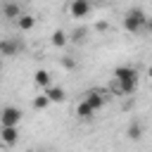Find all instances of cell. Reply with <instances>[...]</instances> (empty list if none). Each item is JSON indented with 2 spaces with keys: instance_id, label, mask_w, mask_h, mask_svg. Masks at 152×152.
<instances>
[{
  "instance_id": "6da1fadb",
  "label": "cell",
  "mask_w": 152,
  "mask_h": 152,
  "mask_svg": "<svg viewBox=\"0 0 152 152\" xmlns=\"http://www.w3.org/2000/svg\"><path fill=\"white\" fill-rule=\"evenodd\" d=\"M114 83H112V90L116 95H133L135 88H138V71L135 66H128V64H121L114 69Z\"/></svg>"
},
{
  "instance_id": "7a4b0ae2",
  "label": "cell",
  "mask_w": 152,
  "mask_h": 152,
  "mask_svg": "<svg viewBox=\"0 0 152 152\" xmlns=\"http://www.w3.org/2000/svg\"><path fill=\"white\" fill-rule=\"evenodd\" d=\"M147 26V17H145V12L140 10V7H131L126 14H124V28L128 31V33H138L140 28H145Z\"/></svg>"
},
{
  "instance_id": "3957f363",
  "label": "cell",
  "mask_w": 152,
  "mask_h": 152,
  "mask_svg": "<svg viewBox=\"0 0 152 152\" xmlns=\"http://www.w3.org/2000/svg\"><path fill=\"white\" fill-rule=\"evenodd\" d=\"M0 124H2V126H19V124H21V109H19V107H12V104L2 107V112H0Z\"/></svg>"
},
{
  "instance_id": "277c9868",
  "label": "cell",
  "mask_w": 152,
  "mask_h": 152,
  "mask_svg": "<svg viewBox=\"0 0 152 152\" xmlns=\"http://www.w3.org/2000/svg\"><path fill=\"white\" fill-rule=\"evenodd\" d=\"M90 0H71V5H69V12H71V17L74 19H83V17H88L90 14Z\"/></svg>"
},
{
  "instance_id": "5b68a950",
  "label": "cell",
  "mask_w": 152,
  "mask_h": 152,
  "mask_svg": "<svg viewBox=\"0 0 152 152\" xmlns=\"http://www.w3.org/2000/svg\"><path fill=\"white\" fill-rule=\"evenodd\" d=\"M0 138H2V142L7 147L17 145L19 142V126H2L0 128Z\"/></svg>"
},
{
  "instance_id": "8992f818",
  "label": "cell",
  "mask_w": 152,
  "mask_h": 152,
  "mask_svg": "<svg viewBox=\"0 0 152 152\" xmlns=\"http://www.w3.org/2000/svg\"><path fill=\"white\" fill-rule=\"evenodd\" d=\"M21 50V43L19 40H12V38H5L2 43H0V52L5 55V57H14L17 52Z\"/></svg>"
},
{
  "instance_id": "52a82bcc",
  "label": "cell",
  "mask_w": 152,
  "mask_h": 152,
  "mask_svg": "<svg viewBox=\"0 0 152 152\" xmlns=\"http://www.w3.org/2000/svg\"><path fill=\"white\" fill-rule=\"evenodd\" d=\"M83 100H86V102H88L95 112H100V109L104 107V95H102V93H97V90H88Z\"/></svg>"
},
{
  "instance_id": "ba28073f",
  "label": "cell",
  "mask_w": 152,
  "mask_h": 152,
  "mask_svg": "<svg viewBox=\"0 0 152 152\" xmlns=\"http://www.w3.org/2000/svg\"><path fill=\"white\" fill-rule=\"evenodd\" d=\"M33 83H36L38 88H50V86H52V76H50V71H48V69H36V74H33Z\"/></svg>"
},
{
  "instance_id": "9c48e42d",
  "label": "cell",
  "mask_w": 152,
  "mask_h": 152,
  "mask_svg": "<svg viewBox=\"0 0 152 152\" xmlns=\"http://www.w3.org/2000/svg\"><path fill=\"white\" fill-rule=\"evenodd\" d=\"M2 14H5V19H19V17H21V10H19V0H17V2L7 0V2L2 5Z\"/></svg>"
},
{
  "instance_id": "30bf717a",
  "label": "cell",
  "mask_w": 152,
  "mask_h": 152,
  "mask_svg": "<svg viewBox=\"0 0 152 152\" xmlns=\"http://www.w3.org/2000/svg\"><path fill=\"white\" fill-rule=\"evenodd\" d=\"M45 95L50 97V102H64V97H66V93H64L62 86H50V88H45Z\"/></svg>"
},
{
  "instance_id": "8fae6325",
  "label": "cell",
  "mask_w": 152,
  "mask_h": 152,
  "mask_svg": "<svg viewBox=\"0 0 152 152\" xmlns=\"http://www.w3.org/2000/svg\"><path fill=\"white\" fill-rule=\"evenodd\" d=\"M93 114H95V109H93L86 100H81V102L76 104V116H78V119H90Z\"/></svg>"
},
{
  "instance_id": "7c38bea8",
  "label": "cell",
  "mask_w": 152,
  "mask_h": 152,
  "mask_svg": "<svg viewBox=\"0 0 152 152\" xmlns=\"http://www.w3.org/2000/svg\"><path fill=\"white\" fill-rule=\"evenodd\" d=\"M126 138H128V140H140V138H142V126H140L138 121L128 124V128H126Z\"/></svg>"
},
{
  "instance_id": "4fadbf2b",
  "label": "cell",
  "mask_w": 152,
  "mask_h": 152,
  "mask_svg": "<svg viewBox=\"0 0 152 152\" xmlns=\"http://www.w3.org/2000/svg\"><path fill=\"white\" fill-rule=\"evenodd\" d=\"M17 24H19V31H31V28L36 26V19H33L31 14H21V17L17 19Z\"/></svg>"
},
{
  "instance_id": "5bb4252c",
  "label": "cell",
  "mask_w": 152,
  "mask_h": 152,
  "mask_svg": "<svg viewBox=\"0 0 152 152\" xmlns=\"http://www.w3.org/2000/svg\"><path fill=\"white\" fill-rule=\"evenodd\" d=\"M50 40H52V45H55V48H64L69 38H66V33H64V31H59V28H57V31L52 33V38H50Z\"/></svg>"
},
{
  "instance_id": "9a60e30c",
  "label": "cell",
  "mask_w": 152,
  "mask_h": 152,
  "mask_svg": "<svg viewBox=\"0 0 152 152\" xmlns=\"http://www.w3.org/2000/svg\"><path fill=\"white\" fill-rule=\"evenodd\" d=\"M50 104H52V102H50V97H48L45 93L38 95V97H33V107H36V109H48Z\"/></svg>"
},
{
  "instance_id": "2e32d148",
  "label": "cell",
  "mask_w": 152,
  "mask_h": 152,
  "mask_svg": "<svg viewBox=\"0 0 152 152\" xmlns=\"http://www.w3.org/2000/svg\"><path fill=\"white\" fill-rule=\"evenodd\" d=\"M83 38H86V28H78V31L71 33V40H76V43H81Z\"/></svg>"
},
{
  "instance_id": "e0dca14e",
  "label": "cell",
  "mask_w": 152,
  "mask_h": 152,
  "mask_svg": "<svg viewBox=\"0 0 152 152\" xmlns=\"http://www.w3.org/2000/svg\"><path fill=\"white\" fill-rule=\"evenodd\" d=\"M62 66H64V69H76V62L69 59V57H64V59H62Z\"/></svg>"
},
{
  "instance_id": "ac0fdd59",
  "label": "cell",
  "mask_w": 152,
  "mask_h": 152,
  "mask_svg": "<svg viewBox=\"0 0 152 152\" xmlns=\"http://www.w3.org/2000/svg\"><path fill=\"white\" fill-rule=\"evenodd\" d=\"M97 31H107V21H100L97 24Z\"/></svg>"
},
{
  "instance_id": "d6986e66",
  "label": "cell",
  "mask_w": 152,
  "mask_h": 152,
  "mask_svg": "<svg viewBox=\"0 0 152 152\" xmlns=\"http://www.w3.org/2000/svg\"><path fill=\"white\" fill-rule=\"evenodd\" d=\"M147 31L152 33V19H147Z\"/></svg>"
},
{
  "instance_id": "ffe728a7",
  "label": "cell",
  "mask_w": 152,
  "mask_h": 152,
  "mask_svg": "<svg viewBox=\"0 0 152 152\" xmlns=\"http://www.w3.org/2000/svg\"><path fill=\"white\" fill-rule=\"evenodd\" d=\"M147 76H150V78H152V64H150V69H147Z\"/></svg>"
},
{
  "instance_id": "44dd1931",
  "label": "cell",
  "mask_w": 152,
  "mask_h": 152,
  "mask_svg": "<svg viewBox=\"0 0 152 152\" xmlns=\"http://www.w3.org/2000/svg\"><path fill=\"white\" fill-rule=\"evenodd\" d=\"M90 2H95V5H97V2H102V0H90Z\"/></svg>"
},
{
  "instance_id": "7402d4cb",
  "label": "cell",
  "mask_w": 152,
  "mask_h": 152,
  "mask_svg": "<svg viewBox=\"0 0 152 152\" xmlns=\"http://www.w3.org/2000/svg\"><path fill=\"white\" fill-rule=\"evenodd\" d=\"M26 152H36V150H26Z\"/></svg>"
},
{
  "instance_id": "603a6c76",
  "label": "cell",
  "mask_w": 152,
  "mask_h": 152,
  "mask_svg": "<svg viewBox=\"0 0 152 152\" xmlns=\"http://www.w3.org/2000/svg\"><path fill=\"white\" fill-rule=\"evenodd\" d=\"M19 2H28V0H19Z\"/></svg>"
},
{
  "instance_id": "cb8c5ba5",
  "label": "cell",
  "mask_w": 152,
  "mask_h": 152,
  "mask_svg": "<svg viewBox=\"0 0 152 152\" xmlns=\"http://www.w3.org/2000/svg\"><path fill=\"white\" fill-rule=\"evenodd\" d=\"M38 152H45V150H38Z\"/></svg>"
}]
</instances>
